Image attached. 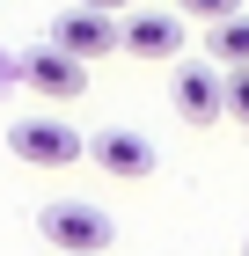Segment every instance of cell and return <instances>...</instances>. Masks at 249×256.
<instances>
[{"mask_svg":"<svg viewBox=\"0 0 249 256\" xmlns=\"http://www.w3.org/2000/svg\"><path fill=\"white\" fill-rule=\"evenodd\" d=\"M37 227H44V242L66 249V256H103V249L117 242V220L103 212V205H88V198H59V205H44Z\"/></svg>","mask_w":249,"mask_h":256,"instance_id":"cell-1","label":"cell"},{"mask_svg":"<svg viewBox=\"0 0 249 256\" xmlns=\"http://www.w3.org/2000/svg\"><path fill=\"white\" fill-rule=\"evenodd\" d=\"M52 44L59 52H74L81 66H96V59H117L125 52V15H103V8H66V15H52Z\"/></svg>","mask_w":249,"mask_h":256,"instance_id":"cell-2","label":"cell"},{"mask_svg":"<svg viewBox=\"0 0 249 256\" xmlns=\"http://www.w3.org/2000/svg\"><path fill=\"white\" fill-rule=\"evenodd\" d=\"M169 102H176V118H183V124H220V118H227V66L183 59L176 80H169Z\"/></svg>","mask_w":249,"mask_h":256,"instance_id":"cell-3","label":"cell"},{"mask_svg":"<svg viewBox=\"0 0 249 256\" xmlns=\"http://www.w3.org/2000/svg\"><path fill=\"white\" fill-rule=\"evenodd\" d=\"M8 154L30 161V168H74L88 154V139L66 132L59 118H22V124H8Z\"/></svg>","mask_w":249,"mask_h":256,"instance_id":"cell-4","label":"cell"},{"mask_svg":"<svg viewBox=\"0 0 249 256\" xmlns=\"http://www.w3.org/2000/svg\"><path fill=\"white\" fill-rule=\"evenodd\" d=\"M15 74L30 80V88H37L44 102H74L81 88H88V66H81L74 52H59L52 37H44V44H30V52L15 59Z\"/></svg>","mask_w":249,"mask_h":256,"instance_id":"cell-5","label":"cell"},{"mask_svg":"<svg viewBox=\"0 0 249 256\" xmlns=\"http://www.w3.org/2000/svg\"><path fill=\"white\" fill-rule=\"evenodd\" d=\"M88 161H96L103 176H117V183H147L154 168H161L154 139H147V132H125V124H117V132H96V139H88Z\"/></svg>","mask_w":249,"mask_h":256,"instance_id":"cell-6","label":"cell"},{"mask_svg":"<svg viewBox=\"0 0 249 256\" xmlns=\"http://www.w3.org/2000/svg\"><path fill=\"white\" fill-rule=\"evenodd\" d=\"M125 52L132 59H183V15L176 8H132L125 15Z\"/></svg>","mask_w":249,"mask_h":256,"instance_id":"cell-7","label":"cell"},{"mask_svg":"<svg viewBox=\"0 0 249 256\" xmlns=\"http://www.w3.org/2000/svg\"><path fill=\"white\" fill-rule=\"evenodd\" d=\"M205 52H212V66H249V8L242 15H227V22H212V37H205Z\"/></svg>","mask_w":249,"mask_h":256,"instance_id":"cell-8","label":"cell"},{"mask_svg":"<svg viewBox=\"0 0 249 256\" xmlns=\"http://www.w3.org/2000/svg\"><path fill=\"white\" fill-rule=\"evenodd\" d=\"M176 15H183V22H205V30H212V22L242 15V0H176Z\"/></svg>","mask_w":249,"mask_h":256,"instance_id":"cell-9","label":"cell"},{"mask_svg":"<svg viewBox=\"0 0 249 256\" xmlns=\"http://www.w3.org/2000/svg\"><path fill=\"white\" fill-rule=\"evenodd\" d=\"M227 118L249 132V66H234V74H227Z\"/></svg>","mask_w":249,"mask_h":256,"instance_id":"cell-10","label":"cell"},{"mask_svg":"<svg viewBox=\"0 0 249 256\" xmlns=\"http://www.w3.org/2000/svg\"><path fill=\"white\" fill-rule=\"evenodd\" d=\"M81 8H103V15H132V0H81Z\"/></svg>","mask_w":249,"mask_h":256,"instance_id":"cell-11","label":"cell"},{"mask_svg":"<svg viewBox=\"0 0 249 256\" xmlns=\"http://www.w3.org/2000/svg\"><path fill=\"white\" fill-rule=\"evenodd\" d=\"M242 256H249V242H242Z\"/></svg>","mask_w":249,"mask_h":256,"instance_id":"cell-12","label":"cell"},{"mask_svg":"<svg viewBox=\"0 0 249 256\" xmlns=\"http://www.w3.org/2000/svg\"><path fill=\"white\" fill-rule=\"evenodd\" d=\"M52 256H66V249H52Z\"/></svg>","mask_w":249,"mask_h":256,"instance_id":"cell-13","label":"cell"}]
</instances>
